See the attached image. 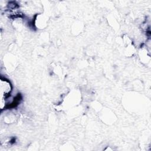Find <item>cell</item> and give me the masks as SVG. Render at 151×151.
<instances>
[{
  "mask_svg": "<svg viewBox=\"0 0 151 151\" xmlns=\"http://www.w3.org/2000/svg\"><path fill=\"white\" fill-rule=\"evenodd\" d=\"M11 91V86L9 81L7 80H1V99L4 97L6 98L8 96L9 94Z\"/></svg>",
  "mask_w": 151,
  "mask_h": 151,
  "instance_id": "1",
  "label": "cell"
}]
</instances>
